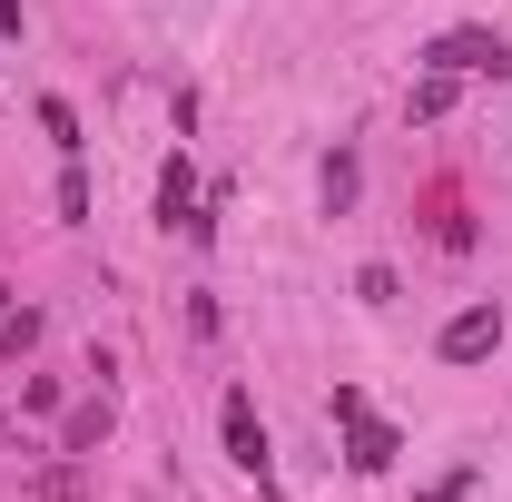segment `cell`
<instances>
[{
    "label": "cell",
    "mask_w": 512,
    "mask_h": 502,
    "mask_svg": "<svg viewBox=\"0 0 512 502\" xmlns=\"http://www.w3.org/2000/svg\"><path fill=\"white\" fill-rule=\"evenodd\" d=\"M424 60L453 69V79H512V40H503V30H444Z\"/></svg>",
    "instance_id": "obj_1"
},
{
    "label": "cell",
    "mask_w": 512,
    "mask_h": 502,
    "mask_svg": "<svg viewBox=\"0 0 512 502\" xmlns=\"http://www.w3.org/2000/svg\"><path fill=\"white\" fill-rule=\"evenodd\" d=\"M227 463H237V473H256V483H276V453H266V424H256L247 394H227Z\"/></svg>",
    "instance_id": "obj_2"
},
{
    "label": "cell",
    "mask_w": 512,
    "mask_h": 502,
    "mask_svg": "<svg viewBox=\"0 0 512 502\" xmlns=\"http://www.w3.org/2000/svg\"><path fill=\"white\" fill-rule=\"evenodd\" d=\"M493 345H503V306H463L444 325V365H483Z\"/></svg>",
    "instance_id": "obj_3"
},
{
    "label": "cell",
    "mask_w": 512,
    "mask_h": 502,
    "mask_svg": "<svg viewBox=\"0 0 512 502\" xmlns=\"http://www.w3.org/2000/svg\"><path fill=\"white\" fill-rule=\"evenodd\" d=\"M158 227L207 237V217H197V168H188V158H168V168H158Z\"/></svg>",
    "instance_id": "obj_4"
},
{
    "label": "cell",
    "mask_w": 512,
    "mask_h": 502,
    "mask_svg": "<svg viewBox=\"0 0 512 502\" xmlns=\"http://www.w3.org/2000/svg\"><path fill=\"white\" fill-rule=\"evenodd\" d=\"M109 424H119V414H109V394L69 404V424H60V453H69V463H79V453H99V443H109Z\"/></svg>",
    "instance_id": "obj_5"
},
{
    "label": "cell",
    "mask_w": 512,
    "mask_h": 502,
    "mask_svg": "<svg viewBox=\"0 0 512 502\" xmlns=\"http://www.w3.org/2000/svg\"><path fill=\"white\" fill-rule=\"evenodd\" d=\"M345 434H355V453H345V463H355V473H384V463H394V453H404V434H394V424H375V414H355V424H345Z\"/></svg>",
    "instance_id": "obj_6"
},
{
    "label": "cell",
    "mask_w": 512,
    "mask_h": 502,
    "mask_svg": "<svg viewBox=\"0 0 512 502\" xmlns=\"http://www.w3.org/2000/svg\"><path fill=\"white\" fill-rule=\"evenodd\" d=\"M325 217H345V207H355V158H345V148H335V158H325Z\"/></svg>",
    "instance_id": "obj_7"
},
{
    "label": "cell",
    "mask_w": 512,
    "mask_h": 502,
    "mask_svg": "<svg viewBox=\"0 0 512 502\" xmlns=\"http://www.w3.org/2000/svg\"><path fill=\"white\" fill-rule=\"evenodd\" d=\"M404 109H414V119H444V109H453V69H434V79H414V99H404Z\"/></svg>",
    "instance_id": "obj_8"
},
{
    "label": "cell",
    "mask_w": 512,
    "mask_h": 502,
    "mask_svg": "<svg viewBox=\"0 0 512 502\" xmlns=\"http://www.w3.org/2000/svg\"><path fill=\"white\" fill-rule=\"evenodd\" d=\"M0 345H10V355H30V345H40V315L10 306V315H0Z\"/></svg>",
    "instance_id": "obj_9"
},
{
    "label": "cell",
    "mask_w": 512,
    "mask_h": 502,
    "mask_svg": "<svg viewBox=\"0 0 512 502\" xmlns=\"http://www.w3.org/2000/svg\"><path fill=\"white\" fill-rule=\"evenodd\" d=\"M40 128H50L60 148H79V119H69V99H40Z\"/></svg>",
    "instance_id": "obj_10"
},
{
    "label": "cell",
    "mask_w": 512,
    "mask_h": 502,
    "mask_svg": "<svg viewBox=\"0 0 512 502\" xmlns=\"http://www.w3.org/2000/svg\"><path fill=\"white\" fill-rule=\"evenodd\" d=\"M0 30H20V0H0Z\"/></svg>",
    "instance_id": "obj_11"
}]
</instances>
